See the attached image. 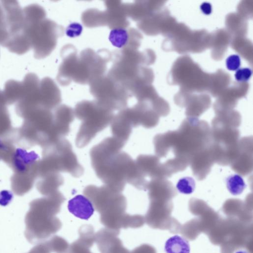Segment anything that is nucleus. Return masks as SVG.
<instances>
[{"mask_svg": "<svg viewBox=\"0 0 253 253\" xmlns=\"http://www.w3.org/2000/svg\"><path fill=\"white\" fill-rule=\"evenodd\" d=\"M0 2L4 10L7 30V39L3 46L15 54H25L32 48L24 33L23 9L17 1Z\"/></svg>", "mask_w": 253, "mask_h": 253, "instance_id": "obj_1", "label": "nucleus"}, {"mask_svg": "<svg viewBox=\"0 0 253 253\" xmlns=\"http://www.w3.org/2000/svg\"><path fill=\"white\" fill-rule=\"evenodd\" d=\"M98 233V244L102 253H129L117 237L116 231L107 229Z\"/></svg>", "mask_w": 253, "mask_h": 253, "instance_id": "obj_2", "label": "nucleus"}, {"mask_svg": "<svg viewBox=\"0 0 253 253\" xmlns=\"http://www.w3.org/2000/svg\"><path fill=\"white\" fill-rule=\"evenodd\" d=\"M69 211L75 217L87 220L93 215L94 208L92 202L83 195H77L68 202Z\"/></svg>", "mask_w": 253, "mask_h": 253, "instance_id": "obj_3", "label": "nucleus"}, {"mask_svg": "<svg viewBox=\"0 0 253 253\" xmlns=\"http://www.w3.org/2000/svg\"><path fill=\"white\" fill-rule=\"evenodd\" d=\"M190 250L188 242L179 236L168 239L165 245V250L167 253H190Z\"/></svg>", "mask_w": 253, "mask_h": 253, "instance_id": "obj_4", "label": "nucleus"}, {"mask_svg": "<svg viewBox=\"0 0 253 253\" xmlns=\"http://www.w3.org/2000/svg\"><path fill=\"white\" fill-rule=\"evenodd\" d=\"M227 185L230 192L234 195L241 194L245 187L243 179L237 175L229 177L227 180Z\"/></svg>", "mask_w": 253, "mask_h": 253, "instance_id": "obj_5", "label": "nucleus"}, {"mask_svg": "<svg viewBox=\"0 0 253 253\" xmlns=\"http://www.w3.org/2000/svg\"><path fill=\"white\" fill-rule=\"evenodd\" d=\"M195 182L189 177H185L181 179L177 184V187L178 190L186 194H191L194 190Z\"/></svg>", "mask_w": 253, "mask_h": 253, "instance_id": "obj_6", "label": "nucleus"}, {"mask_svg": "<svg viewBox=\"0 0 253 253\" xmlns=\"http://www.w3.org/2000/svg\"><path fill=\"white\" fill-rule=\"evenodd\" d=\"M110 39L112 44L117 47H121L126 43L127 34L124 31L117 30L112 33Z\"/></svg>", "mask_w": 253, "mask_h": 253, "instance_id": "obj_7", "label": "nucleus"}, {"mask_svg": "<svg viewBox=\"0 0 253 253\" xmlns=\"http://www.w3.org/2000/svg\"><path fill=\"white\" fill-rule=\"evenodd\" d=\"M241 65L240 58L239 55L233 54L230 56L227 59L226 66L227 68L231 71L237 70Z\"/></svg>", "mask_w": 253, "mask_h": 253, "instance_id": "obj_8", "label": "nucleus"}, {"mask_svg": "<svg viewBox=\"0 0 253 253\" xmlns=\"http://www.w3.org/2000/svg\"><path fill=\"white\" fill-rule=\"evenodd\" d=\"M252 75V71L249 68H243L237 70L235 74V78L238 82L248 81Z\"/></svg>", "mask_w": 253, "mask_h": 253, "instance_id": "obj_9", "label": "nucleus"}, {"mask_svg": "<svg viewBox=\"0 0 253 253\" xmlns=\"http://www.w3.org/2000/svg\"><path fill=\"white\" fill-rule=\"evenodd\" d=\"M82 32V26L79 23H74L68 26L67 30V34L70 37H75L80 35Z\"/></svg>", "mask_w": 253, "mask_h": 253, "instance_id": "obj_10", "label": "nucleus"}, {"mask_svg": "<svg viewBox=\"0 0 253 253\" xmlns=\"http://www.w3.org/2000/svg\"><path fill=\"white\" fill-rule=\"evenodd\" d=\"M201 9L202 12L206 15H210L212 11L211 5L207 2L203 3L201 6Z\"/></svg>", "mask_w": 253, "mask_h": 253, "instance_id": "obj_11", "label": "nucleus"}, {"mask_svg": "<svg viewBox=\"0 0 253 253\" xmlns=\"http://www.w3.org/2000/svg\"><path fill=\"white\" fill-rule=\"evenodd\" d=\"M236 253H249L245 250H239V251H237Z\"/></svg>", "mask_w": 253, "mask_h": 253, "instance_id": "obj_12", "label": "nucleus"}]
</instances>
